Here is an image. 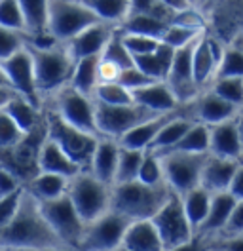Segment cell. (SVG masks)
I'll use <instances>...</instances> for the list:
<instances>
[{
	"mask_svg": "<svg viewBox=\"0 0 243 251\" xmlns=\"http://www.w3.org/2000/svg\"><path fill=\"white\" fill-rule=\"evenodd\" d=\"M57 236L51 232L44 221L38 202L25 192L21 207L14 221L0 230V248L4 250H36L44 251L51 248H61Z\"/></svg>",
	"mask_w": 243,
	"mask_h": 251,
	"instance_id": "cell-1",
	"label": "cell"
},
{
	"mask_svg": "<svg viewBox=\"0 0 243 251\" xmlns=\"http://www.w3.org/2000/svg\"><path fill=\"white\" fill-rule=\"evenodd\" d=\"M175 192L169 188L167 183L164 185H143L139 181L114 185L110 196V209L123 215L131 223L135 221H152L158 211L169 202V198Z\"/></svg>",
	"mask_w": 243,
	"mask_h": 251,
	"instance_id": "cell-2",
	"label": "cell"
},
{
	"mask_svg": "<svg viewBox=\"0 0 243 251\" xmlns=\"http://www.w3.org/2000/svg\"><path fill=\"white\" fill-rule=\"evenodd\" d=\"M32 63H34V75H36V86L40 94L48 92H61L65 84L73 78L76 61L69 50L63 48H40L27 44Z\"/></svg>",
	"mask_w": 243,
	"mask_h": 251,
	"instance_id": "cell-3",
	"label": "cell"
},
{
	"mask_svg": "<svg viewBox=\"0 0 243 251\" xmlns=\"http://www.w3.org/2000/svg\"><path fill=\"white\" fill-rule=\"evenodd\" d=\"M46 131H48V139L59 145L67 152V156L76 162L82 170L91 168V160L99 143L95 135L76 129L74 126L65 122L57 112H49L46 116Z\"/></svg>",
	"mask_w": 243,
	"mask_h": 251,
	"instance_id": "cell-4",
	"label": "cell"
},
{
	"mask_svg": "<svg viewBox=\"0 0 243 251\" xmlns=\"http://www.w3.org/2000/svg\"><path fill=\"white\" fill-rule=\"evenodd\" d=\"M105 183L95 179L91 173H80L69 185V198L73 200L80 219L86 223V226L101 219L105 213L110 211V196L112 190H108Z\"/></svg>",
	"mask_w": 243,
	"mask_h": 251,
	"instance_id": "cell-5",
	"label": "cell"
},
{
	"mask_svg": "<svg viewBox=\"0 0 243 251\" xmlns=\"http://www.w3.org/2000/svg\"><path fill=\"white\" fill-rule=\"evenodd\" d=\"M38 207L48 226L63 246H71V248L80 246L82 236L86 232V223L80 219L69 194L51 202H38Z\"/></svg>",
	"mask_w": 243,
	"mask_h": 251,
	"instance_id": "cell-6",
	"label": "cell"
},
{
	"mask_svg": "<svg viewBox=\"0 0 243 251\" xmlns=\"http://www.w3.org/2000/svg\"><path fill=\"white\" fill-rule=\"evenodd\" d=\"M95 23L101 21L84 2H49V34L53 40L69 44Z\"/></svg>",
	"mask_w": 243,
	"mask_h": 251,
	"instance_id": "cell-7",
	"label": "cell"
},
{
	"mask_svg": "<svg viewBox=\"0 0 243 251\" xmlns=\"http://www.w3.org/2000/svg\"><path fill=\"white\" fill-rule=\"evenodd\" d=\"M160 158L164 164L166 183L177 196H184L190 190L201 187V173H203L209 154L173 152V154H164Z\"/></svg>",
	"mask_w": 243,
	"mask_h": 251,
	"instance_id": "cell-8",
	"label": "cell"
},
{
	"mask_svg": "<svg viewBox=\"0 0 243 251\" xmlns=\"http://www.w3.org/2000/svg\"><path fill=\"white\" fill-rule=\"evenodd\" d=\"M152 223L162 238L166 251L175 250V248L184 246L194 240V228L184 213L181 196H177V194H173L169 198V202L158 211V215L152 219Z\"/></svg>",
	"mask_w": 243,
	"mask_h": 251,
	"instance_id": "cell-9",
	"label": "cell"
},
{
	"mask_svg": "<svg viewBox=\"0 0 243 251\" xmlns=\"http://www.w3.org/2000/svg\"><path fill=\"white\" fill-rule=\"evenodd\" d=\"M95 112H97L99 133H105L110 139H118V141L125 133H129L145 122L160 116V114H154L150 110L139 107L135 103L123 105V107H108V105L95 103Z\"/></svg>",
	"mask_w": 243,
	"mask_h": 251,
	"instance_id": "cell-10",
	"label": "cell"
},
{
	"mask_svg": "<svg viewBox=\"0 0 243 251\" xmlns=\"http://www.w3.org/2000/svg\"><path fill=\"white\" fill-rule=\"evenodd\" d=\"M131 221L116 211H108L101 219L86 226L82 242L78 246L80 251H116L123 244V236Z\"/></svg>",
	"mask_w": 243,
	"mask_h": 251,
	"instance_id": "cell-11",
	"label": "cell"
},
{
	"mask_svg": "<svg viewBox=\"0 0 243 251\" xmlns=\"http://www.w3.org/2000/svg\"><path fill=\"white\" fill-rule=\"evenodd\" d=\"M61 118L76 129L86 131L90 135H97V112H95V103H91L90 97L76 92L74 88L65 86L57 94V110Z\"/></svg>",
	"mask_w": 243,
	"mask_h": 251,
	"instance_id": "cell-12",
	"label": "cell"
},
{
	"mask_svg": "<svg viewBox=\"0 0 243 251\" xmlns=\"http://www.w3.org/2000/svg\"><path fill=\"white\" fill-rule=\"evenodd\" d=\"M0 69L8 80V84L17 92V95L25 97L29 103H32L38 109L40 107V92L36 86L34 63H32V57H30L27 46L21 51H17L8 61L0 63Z\"/></svg>",
	"mask_w": 243,
	"mask_h": 251,
	"instance_id": "cell-13",
	"label": "cell"
},
{
	"mask_svg": "<svg viewBox=\"0 0 243 251\" xmlns=\"http://www.w3.org/2000/svg\"><path fill=\"white\" fill-rule=\"evenodd\" d=\"M196 42L175 51V59H173L171 73H169V78H167V86L171 88V92L177 97L179 103L192 99L197 92V84L194 80V69H192V53H194Z\"/></svg>",
	"mask_w": 243,
	"mask_h": 251,
	"instance_id": "cell-14",
	"label": "cell"
},
{
	"mask_svg": "<svg viewBox=\"0 0 243 251\" xmlns=\"http://www.w3.org/2000/svg\"><path fill=\"white\" fill-rule=\"evenodd\" d=\"M211 131V147L209 154L217 158H226V160H236L240 162L243 156V141L240 135L238 120H228L224 124L213 126Z\"/></svg>",
	"mask_w": 243,
	"mask_h": 251,
	"instance_id": "cell-15",
	"label": "cell"
},
{
	"mask_svg": "<svg viewBox=\"0 0 243 251\" xmlns=\"http://www.w3.org/2000/svg\"><path fill=\"white\" fill-rule=\"evenodd\" d=\"M38 173H51L73 181L82 173V168L67 156L59 145L46 137V141L38 149Z\"/></svg>",
	"mask_w": 243,
	"mask_h": 251,
	"instance_id": "cell-16",
	"label": "cell"
},
{
	"mask_svg": "<svg viewBox=\"0 0 243 251\" xmlns=\"http://www.w3.org/2000/svg\"><path fill=\"white\" fill-rule=\"evenodd\" d=\"M110 36H112V32L105 23H95L90 29L80 32L76 38H73L67 44V50L74 61L86 59V57H101Z\"/></svg>",
	"mask_w": 243,
	"mask_h": 251,
	"instance_id": "cell-17",
	"label": "cell"
},
{
	"mask_svg": "<svg viewBox=\"0 0 243 251\" xmlns=\"http://www.w3.org/2000/svg\"><path fill=\"white\" fill-rule=\"evenodd\" d=\"M238 168H240V162H236V160L217 158L209 154L207 162H205V168H203V173H201V187L205 188L209 194L228 192Z\"/></svg>",
	"mask_w": 243,
	"mask_h": 251,
	"instance_id": "cell-18",
	"label": "cell"
},
{
	"mask_svg": "<svg viewBox=\"0 0 243 251\" xmlns=\"http://www.w3.org/2000/svg\"><path fill=\"white\" fill-rule=\"evenodd\" d=\"M179 114L177 112H167V114H160L156 118H152L148 122H145L143 126L135 127L133 131L125 133L122 137L118 145L122 149H127V151H143V152H148L150 147L154 145L156 137L160 135V131L166 127L173 118H177Z\"/></svg>",
	"mask_w": 243,
	"mask_h": 251,
	"instance_id": "cell-19",
	"label": "cell"
},
{
	"mask_svg": "<svg viewBox=\"0 0 243 251\" xmlns=\"http://www.w3.org/2000/svg\"><path fill=\"white\" fill-rule=\"evenodd\" d=\"M118 158H120V145L114 139H101L97 143L95 154L91 160V175L105 183L106 187L116 183V172H118Z\"/></svg>",
	"mask_w": 243,
	"mask_h": 251,
	"instance_id": "cell-20",
	"label": "cell"
},
{
	"mask_svg": "<svg viewBox=\"0 0 243 251\" xmlns=\"http://www.w3.org/2000/svg\"><path fill=\"white\" fill-rule=\"evenodd\" d=\"M133 103L143 107V109L150 110L154 114H167V112H175L179 101L173 95L171 88L167 86V82H156L150 84L139 92H133Z\"/></svg>",
	"mask_w": 243,
	"mask_h": 251,
	"instance_id": "cell-21",
	"label": "cell"
},
{
	"mask_svg": "<svg viewBox=\"0 0 243 251\" xmlns=\"http://www.w3.org/2000/svg\"><path fill=\"white\" fill-rule=\"evenodd\" d=\"M196 116L199 118V124L213 127V126L224 124L228 120H234L238 116L240 110L236 107H232L230 103H226L224 99H220L217 94H203L194 105Z\"/></svg>",
	"mask_w": 243,
	"mask_h": 251,
	"instance_id": "cell-22",
	"label": "cell"
},
{
	"mask_svg": "<svg viewBox=\"0 0 243 251\" xmlns=\"http://www.w3.org/2000/svg\"><path fill=\"white\" fill-rule=\"evenodd\" d=\"M123 248L133 251H166L162 238L152 221H135L127 226L123 236Z\"/></svg>",
	"mask_w": 243,
	"mask_h": 251,
	"instance_id": "cell-23",
	"label": "cell"
},
{
	"mask_svg": "<svg viewBox=\"0 0 243 251\" xmlns=\"http://www.w3.org/2000/svg\"><path fill=\"white\" fill-rule=\"evenodd\" d=\"M175 59V50L169 48L167 44L160 42L158 50L148 55H141V57H133L137 69H141L146 76H150L156 82H167L169 73H171V65Z\"/></svg>",
	"mask_w": 243,
	"mask_h": 251,
	"instance_id": "cell-24",
	"label": "cell"
},
{
	"mask_svg": "<svg viewBox=\"0 0 243 251\" xmlns=\"http://www.w3.org/2000/svg\"><path fill=\"white\" fill-rule=\"evenodd\" d=\"M21 12L25 21V32L34 36V42L40 38H49V2L44 0H21ZM53 38V36H51Z\"/></svg>",
	"mask_w": 243,
	"mask_h": 251,
	"instance_id": "cell-25",
	"label": "cell"
},
{
	"mask_svg": "<svg viewBox=\"0 0 243 251\" xmlns=\"http://www.w3.org/2000/svg\"><path fill=\"white\" fill-rule=\"evenodd\" d=\"M169 25L171 23L166 21V19L129 10V16L122 23L120 32H123V34H137V36H148V38H156V40L162 42V38H164L166 31L169 29Z\"/></svg>",
	"mask_w": 243,
	"mask_h": 251,
	"instance_id": "cell-26",
	"label": "cell"
},
{
	"mask_svg": "<svg viewBox=\"0 0 243 251\" xmlns=\"http://www.w3.org/2000/svg\"><path fill=\"white\" fill-rule=\"evenodd\" d=\"M236 198L230 192H220V194H213L211 207L207 213V219L203 223V226L199 228L201 234H215V232H224L230 215L236 207Z\"/></svg>",
	"mask_w": 243,
	"mask_h": 251,
	"instance_id": "cell-27",
	"label": "cell"
},
{
	"mask_svg": "<svg viewBox=\"0 0 243 251\" xmlns=\"http://www.w3.org/2000/svg\"><path fill=\"white\" fill-rule=\"evenodd\" d=\"M69 185L71 181L65 177L51 173H38L34 175V179H30L29 194L36 202H51L69 194Z\"/></svg>",
	"mask_w": 243,
	"mask_h": 251,
	"instance_id": "cell-28",
	"label": "cell"
},
{
	"mask_svg": "<svg viewBox=\"0 0 243 251\" xmlns=\"http://www.w3.org/2000/svg\"><path fill=\"white\" fill-rule=\"evenodd\" d=\"M192 69H194V80H196L197 88L203 86L205 82H209L213 75H217L219 59L215 57L211 42H209V38H205V36H201L196 42V46H194Z\"/></svg>",
	"mask_w": 243,
	"mask_h": 251,
	"instance_id": "cell-29",
	"label": "cell"
},
{
	"mask_svg": "<svg viewBox=\"0 0 243 251\" xmlns=\"http://www.w3.org/2000/svg\"><path fill=\"white\" fill-rule=\"evenodd\" d=\"M99 69H101V57H86V59L76 61L74 73L71 78V88H74L76 92H80L86 97L95 94V90L101 82Z\"/></svg>",
	"mask_w": 243,
	"mask_h": 251,
	"instance_id": "cell-30",
	"label": "cell"
},
{
	"mask_svg": "<svg viewBox=\"0 0 243 251\" xmlns=\"http://www.w3.org/2000/svg\"><path fill=\"white\" fill-rule=\"evenodd\" d=\"M211 198L213 194H209L203 187H197L194 190H190L188 194L181 196L184 213L190 221L194 232H199V228L203 226V223L207 219V213L211 207Z\"/></svg>",
	"mask_w": 243,
	"mask_h": 251,
	"instance_id": "cell-31",
	"label": "cell"
},
{
	"mask_svg": "<svg viewBox=\"0 0 243 251\" xmlns=\"http://www.w3.org/2000/svg\"><path fill=\"white\" fill-rule=\"evenodd\" d=\"M209 147H211V131H209V127L199 124V122L197 124L194 122L190 131L171 151H167L164 154H173V152H181V154H209ZM164 154H156V156H164Z\"/></svg>",
	"mask_w": 243,
	"mask_h": 251,
	"instance_id": "cell-32",
	"label": "cell"
},
{
	"mask_svg": "<svg viewBox=\"0 0 243 251\" xmlns=\"http://www.w3.org/2000/svg\"><path fill=\"white\" fill-rule=\"evenodd\" d=\"M6 112L8 116L14 120L17 127L25 133V135H32L34 129H36V120H38V109L29 103L25 97L21 95H15L14 99L6 105Z\"/></svg>",
	"mask_w": 243,
	"mask_h": 251,
	"instance_id": "cell-33",
	"label": "cell"
},
{
	"mask_svg": "<svg viewBox=\"0 0 243 251\" xmlns=\"http://www.w3.org/2000/svg\"><path fill=\"white\" fill-rule=\"evenodd\" d=\"M194 126V122H190V120H186V118H182V116H177V118H173L169 124L160 131V135L156 137V141L154 145L150 147V151L148 152H154V154H164L167 151H171L177 143L181 141L182 137L190 131V127Z\"/></svg>",
	"mask_w": 243,
	"mask_h": 251,
	"instance_id": "cell-34",
	"label": "cell"
},
{
	"mask_svg": "<svg viewBox=\"0 0 243 251\" xmlns=\"http://www.w3.org/2000/svg\"><path fill=\"white\" fill-rule=\"evenodd\" d=\"M101 23H123L129 16V2L123 0H86L84 2Z\"/></svg>",
	"mask_w": 243,
	"mask_h": 251,
	"instance_id": "cell-35",
	"label": "cell"
},
{
	"mask_svg": "<svg viewBox=\"0 0 243 251\" xmlns=\"http://www.w3.org/2000/svg\"><path fill=\"white\" fill-rule=\"evenodd\" d=\"M101 61L108 63V65H112V67H116L118 71H125V69H131L135 63H133V57H131V53L127 51V48L123 44V36H122V32H112V36H110V40H108V44L106 48L103 50V53H101Z\"/></svg>",
	"mask_w": 243,
	"mask_h": 251,
	"instance_id": "cell-36",
	"label": "cell"
},
{
	"mask_svg": "<svg viewBox=\"0 0 243 251\" xmlns=\"http://www.w3.org/2000/svg\"><path fill=\"white\" fill-rule=\"evenodd\" d=\"M143 151H127L120 147V158H118V172H116V183L114 185H125L139 179V172L145 160Z\"/></svg>",
	"mask_w": 243,
	"mask_h": 251,
	"instance_id": "cell-37",
	"label": "cell"
},
{
	"mask_svg": "<svg viewBox=\"0 0 243 251\" xmlns=\"http://www.w3.org/2000/svg\"><path fill=\"white\" fill-rule=\"evenodd\" d=\"M95 103L108 105V107L133 105V95L118 82H105V84H99L95 90Z\"/></svg>",
	"mask_w": 243,
	"mask_h": 251,
	"instance_id": "cell-38",
	"label": "cell"
},
{
	"mask_svg": "<svg viewBox=\"0 0 243 251\" xmlns=\"http://www.w3.org/2000/svg\"><path fill=\"white\" fill-rule=\"evenodd\" d=\"M211 92L238 110L243 109V78H217Z\"/></svg>",
	"mask_w": 243,
	"mask_h": 251,
	"instance_id": "cell-39",
	"label": "cell"
},
{
	"mask_svg": "<svg viewBox=\"0 0 243 251\" xmlns=\"http://www.w3.org/2000/svg\"><path fill=\"white\" fill-rule=\"evenodd\" d=\"M217 78H243V50L226 48L217 69Z\"/></svg>",
	"mask_w": 243,
	"mask_h": 251,
	"instance_id": "cell-40",
	"label": "cell"
},
{
	"mask_svg": "<svg viewBox=\"0 0 243 251\" xmlns=\"http://www.w3.org/2000/svg\"><path fill=\"white\" fill-rule=\"evenodd\" d=\"M139 183L143 185H164L166 183V173H164V164H162V158L146 152L145 160H143V166H141V172H139Z\"/></svg>",
	"mask_w": 243,
	"mask_h": 251,
	"instance_id": "cell-41",
	"label": "cell"
},
{
	"mask_svg": "<svg viewBox=\"0 0 243 251\" xmlns=\"http://www.w3.org/2000/svg\"><path fill=\"white\" fill-rule=\"evenodd\" d=\"M0 27L15 32H25V21L21 4L15 0H2L0 2Z\"/></svg>",
	"mask_w": 243,
	"mask_h": 251,
	"instance_id": "cell-42",
	"label": "cell"
},
{
	"mask_svg": "<svg viewBox=\"0 0 243 251\" xmlns=\"http://www.w3.org/2000/svg\"><path fill=\"white\" fill-rule=\"evenodd\" d=\"M25 135L14 120L8 116L6 110H0V151H8V149H14L19 143L25 141Z\"/></svg>",
	"mask_w": 243,
	"mask_h": 251,
	"instance_id": "cell-43",
	"label": "cell"
},
{
	"mask_svg": "<svg viewBox=\"0 0 243 251\" xmlns=\"http://www.w3.org/2000/svg\"><path fill=\"white\" fill-rule=\"evenodd\" d=\"M199 36H203L201 31L186 29V27H181V25H169V29H167L166 34H164L162 42L177 51V50H182V48L194 44Z\"/></svg>",
	"mask_w": 243,
	"mask_h": 251,
	"instance_id": "cell-44",
	"label": "cell"
},
{
	"mask_svg": "<svg viewBox=\"0 0 243 251\" xmlns=\"http://www.w3.org/2000/svg\"><path fill=\"white\" fill-rule=\"evenodd\" d=\"M25 44V38L21 32L10 31L0 27V63L8 61L10 57H14L17 51H21Z\"/></svg>",
	"mask_w": 243,
	"mask_h": 251,
	"instance_id": "cell-45",
	"label": "cell"
},
{
	"mask_svg": "<svg viewBox=\"0 0 243 251\" xmlns=\"http://www.w3.org/2000/svg\"><path fill=\"white\" fill-rule=\"evenodd\" d=\"M123 44L127 48V51L131 53V57H141V55H148L154 53L158 46H160V40L156 38H148V36H137V34H123Z\"/></svg>",
	"mask_w": 243,
	"mask_h": 251,
	"instance_id": "cell-46",
	"label": "cell"
},
{
	"mask_svg": "<svg viewBox=\"0 0 243 251\" xmlns=\"http://www.w3.org/2000/svg\"><path fill=\"white\" fill-rule=\"evenodd\" d=\"M118 84H122L127 92H139V90H143V88H146V86H150V84H156V80H152L150 76H146L141 69H137L135 65L131 67V69H125V71H122L120 76H118Z\"/></svg>",
	"mask_w": 243,
	"mask_h": 251,
	"instance_id": "cell-47",
	"label": "cell"
},
{
	"mask_svg": "<svg viewBox=\"0 0 243 251\" xmlns=\"http://www.w3.org/2000/svg\"><path fill=\"white\" fill-rule=\"evenodd\" d=\"M23 196H25V192L21 188V190H17L14 194L6 196V198H0V230L6 228L14 221V217L19 211V207H21Z\"/></svg>",
	"mask_w": 243,
	"mask_h": 251,
	"instance_id": "cell-48",
	"label": "cell"
},
{
	"mask_svg": "<svg viewBox=\"0 0 243 251\" xmlns=\"http://www.w3.org/2000/svg\"><path fill=\"white\" fill-rule=\"evenodd\" d=\"M171 25H181V27H186V29L203 31V19H201V16H199L197 12H194L192 8H188V10H184V12L175 14Z\"/></svg>",
	"mask_w": 243,
	"mask_h": 251,
	"instance_id": "cell-49",
	"label": "cell"
},
{
	"mask_svg": "<svg viewBox=\"0 0 243 251\" xmlns=\"http://www.w3.org/2000/svg\"><path fill=\"white\" fill-rule=\"evenodd\" d=\"M226 236H243V200L236 202V207L230 215L226 228H224Z\"/></svg>",
	"mask_w": 243,
	"mask_h": 251,
	"instance_id": "cell-50",
	"label": "cell"
},
{
	"mask_svg": "<svg viewBox=\"0 0 243 251\" xmlns=\"http://www.w3.org/2000/svg\"><path fill=\"white\" fill-rule=\"evenodd\" d=\"M17 190H21L19 179L12 172H8L6 168L0 166V198H6V196L14 194Z\"/></svg>",
	"mask_w": 243,
	"mask_h": 251,
	"instance_id": "cell-51",
	"label": "cell"
},
{
	"mask_svg": "<svg viewBox=\"0 0 243 251\" xmlns=\"http://www.w3.org/2000/svg\"><path fill=\"white\" fill-rule=\"evenodd\" d=\"M211 251H243V236H226L217 242Z\"/></svg>",
	"mask_w": 243,
	"mask_h": 251,
	"instance_id": "cell-52",
	"label": "cell"
},
{
	"mask_svg": "<svg viewBox=\"0 0 243 251\" xmlns=\"http://www.w3.org/2000/svg\"><path fill=\"white\" fill-rule=\"evenodd\" d=\"M228 192L240 202L243 200V164H240V168H238V172L234 175V179H232V185L228 188Z\"/></svg>",
	"mask_w": 243,
	"mask_h": 251,
	"instance_id": "cell-53",
	"label": "cell"
},
{
	"mask_svg": "<svg viewBox=\"0 0 243 251\" xmlns=\"http://www.w3.org/2000/svg\"><path fill=\"white\" fill-rule=\"evenodd\" d=\"M17 92H15L12 86H0V110L6 109V105L14 99Z\"/></svg>",
	"mask_w": 243,
	"mask_h": 251,
	"instance_id": "cell-54",
	"label": "cell"
},
{
	"mask_svg": "<svg viewBox=\"0 0 243 251\" xmlns=\"http://www.w3.org/2000/svg\"><path fill=\"white\" fill-rule=\"evenodd\" d=\"M171 251H205V248L194 238L192 242H188V244H184V246H179V248H175V250H171Z\"/></svg>",
	"mask_w": 243,
	"mask_h": 251,
	"instance_id": "cell-55",
	"label": "cell"
},
{
	"mask_svg": "<svg viewBox=\"0 0 243 251\" xmlns=\"http://www.w3.org/2000/svg\"><path fill=\"white\" fill-rule=\"evenodd\" d=\"M236 120H238V127H240V135H242V141H243V109L240 110V112H238Z\"/></svg>",
	"mask_w": 243,
	"mask_h": 251,
	"instance_id": "cell-56",
	"label": "cell"
},
{
	"mask_svg": "<svg viewBox=\"0 0 243 251\" xmlns=\"http://www.w3.org/2000/svg\"><path fill=\"white\" fill-rule=\"evenodd\" d=\"M0 86H10L6 76H4V73H2V69H0Z\"/></svg>",
	"mask_w": 243,
	"mask_h": 251,
	"instance_id": "cell-57",
	"label": "cell"
},
{
	"mask_svg": "<svg viewBox=\"0 0 243 251\" xmlns=\"http://www.w3.org/2000/svg\"><path fill=\"white\" fill-rule=\"evenodd\" d=\"M44 251H69V250H61V248H51V250H44Z\"/></svg>",
	"mask_w": 243,
	"mask_h": 251,
	"instance_id": "cell-58",
	"label": "cell"
},
{
	"mask_svg": "<svg viewBox=\"0 0 243 251\" xmlns=\"http://www.w3.org/2000/svg\"><path fill=\"white\" fill-rule=\"evenodd\" d=\"M116 251H133V250H127V248H123V246H120V248H118Z\"/></svg>",
	"mask_w": 243,
	"mask_h": 251,
	"instance_id": "cell-59",
	"label": "cell"
},
{
	"mask_svg": "<svg viewBox=\"0 0 243 251\" xmlns=\"http://www.w3.org/2000/svg\"><path fill=\"white\" fill-rule=\"evenodd\" d=\"M12 251H36V250H12Z\"/></svg>",
	"mask_w": 243,
	"mask_h": 251,
	"instance_id": "cell-60",
	"label": "cell"
},
{
	"mask_svg": "<svg viewBox=\"0 0 243 251\" xmlns=\"http://www.w3.org/2000/svg\"><path fill=\"white\" fill-rule=\"evenodd\" d=\"M0 251H10V250H4V248H0Z\"/></svg>",
	"mask_w": 243,
	"mask_h": 251,
	"instance_id": "cell-61",
	"label": "cell"
}]
</instances>
